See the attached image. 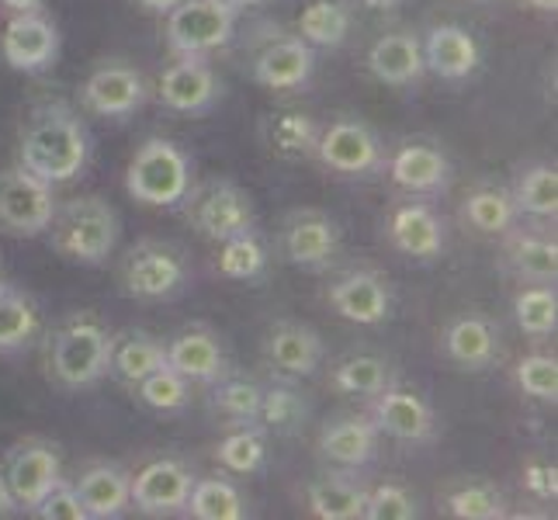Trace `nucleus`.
<instances>
[{
	"label": "nucleus",
	"mask_w": 558,
	"mask_h": 520,
	"mask_svg": "<svg viewBox=\"0 0 558 520\" xmlns=\"http://www.w3.org/2000/svg\"><path fill=\"white\" fill-rule=\"evenodd\" d=\"M90 149L87 125L66 105H46L32 114L17 146V160L46 184H66L87 170Z\"/></svg>",
	"instance_id": "1"
},
{
	"label": "nucleus",
	"mask_w": 558,
	"mask_h": 520,
	"mask_svg": "<svg viewBox=\"0 0 558 520\" xmlns=\"http://www.w3.org/2000/svg\"><path fill=\"white\" fill-rule=\"evenodd\" d=\"M340 229L323 211H299V216L284 226V254L299 267H323L337 254Z\"/></svg>",
	"instance_id": "18"
},
{
	"label": "nucleus",
	"mask_w": 558,
	"mask_h": 520,
	"mask_svg": "<svg viewBox=\"0 0 558 520\" xmlns=\"http://www.w3.org/2000/svg\"><path fill=\"white\" fill-rule=\"evenodd\" d=\"M357 4L372 8V11H389V8H396V4H399V0H357Z\"/></svg>",
	"instance_id": "52"
},
{
	"label": "nucleus",
	"mask_w": 558,
	"mask_h": 520,
	"mask_svg": "<svg viewBox=\"0 0 558 520\" xmlns=\"http://www.w3.org/2000/svg\"><path fill=\"white\" fill-rule=\"evenodd\" d=\"M517 385L537 402H555L558 399V361L548 354H527L517 364Z\"/></svg>",
	"instance_id": "43"
},
{
	"label": "nucleus",
	"mask_w": 558,
	"mask_h": 520,
	"mask_svg": "<svg viewBox=\"0 0 558 520\" xmlns=\"http://www.w3.org/2000/svg\"><path fill=\"white\" fill-rule=\"evenodd\" d=\"M364 517L368 520H416L420 507H416V496L407 486L385 483L364 496Z\"/></svg>",
	"instance_id": "44"
},
{
	"label": "nucleus",
	"mask_w": 558,
	"mask_h": 520,
	"mask_svg": "<svg viewBox=\"0 0 558 520\" xmlns=\"http://www.w3.org/2000/svg\"><path fill=\"white\" fill-rule=\"evenodd\" d=\"M229 8L233 11H243V8H257V4H264V0H226Z\"/></svg>",
	"instance_id": "54"
},
{
	"label": "nucleus",
	"mask_w": 558,
	"mask_h": 520,
	"mask_svg": "<svg viewBox=\"0 0 558 520\" xmlns=\"http://www.w3.org/2000/svg\"><path fill=\"white\" fill-rule=\"evenodd\" d=\"M469 4H478V0H469Z\"/></svg>",
	"instance_id": "55"
},
{
	"label": "nucleus",
	"mask_w": 558,
	"mask_h": 520,
	"mask_svg": "<svg viewBox=\"0 0 558 520\" xmlns=\"http://www.w3.org/2000/svg\"><path fill=\"white\" fill-rule=\"evenodd\" d=\"M513 319L527 337H551L558 330V295L555 285H531L513 299Z\"/></svg>",
	"instance_id": "34"
},
{
	"label": "nucleus",
	"mask_w": 558,
	"mask_h": 520,
	"mask_svg": "<svg viewBox=\"0 0 558 520\" xmlns=\"http://www.w3.org/2000/svg\"><path fill=\"white\" fill-rule=\"evenodd\" d=\"M38 334V305L32 295L0 285V354L22 351Z\"/></svg>",
	"instance_id": "30"
},
{
	"label": "nucleus",
	"mask_w": 558,
	"mask_h": 520,
	"mask_svg": "<svg viewBox=\"0 0 558 520\" xmlns=\"http://www.w3.org/2000/svg\"><path fill=\"white\" fill-rule=\"evenodd\" d=\"M264 437L257 431H233V434H226L219 440V465L229 469V472H236V475H250V472H257L264 465Z\"/></svg>",
	"instance_id": "41"
},
{
	"label": "nucleus",
	"mask_w": 558,
	"mask_h": 520,
	"mask_svg": "<svg viewBox=\"0 0 558 520\" xmlns=\"http://www.w3.org/2000/svg\"><path fill=\"white\" fill-rule=\"evenodd\" d=\"M368 66L378 76L381 84H392V87H407L413 81L423 76V49L413 35H381L378 43L368 49Z\"/></svg>",
	"instance_id": "26"
},
{
	"label": "nucleus",
	"mask_w": 558,
	"mask_h": 520,
	"mask_svg": "<svg viewBox=\"0 0 558 520\" xmlns=\"http://www.w3.org/2000/svg\"><path fill=\"white\" fill-rule=\"evenodd\" d=\"M46 233L52 237V250L63 261L98 267L114 254L122 222H119V211L105 198L84 195V198L66 202L63 208H56Z\"/></svg>",
	"instance_id": "3"
},
{
	"label": "nucleus",
	"mask_w": 558,
	"mask_h": 520,
	"mask_svg": "<svg viewBox=\"0 0 558 520\" xmlns=\"http://www.w3.org/2000/svg\"><path fill=\"white\" fill-rule=\"evenodd\" d=\"M129 198L149 208L181 205L191 191V160L187 153L170 140H146L125 170Z\"/></svg>",
	"instance_id": "4"
},
{
	"label": "nucleus",
	"mask_w": 558,
	"mask_h": 520,
	"mask_svg": "<svg viewBox=\"0 0 558 520\" xmlns=\"http://www.w3.org/2000/svg\"><path fill=\"white\" fill-rule=\"evenodd\" d=\"M35 517H43V520H87L84 507H81V496H76L73 486H66L63 479L56 483L38 504L32 507Z\"/></svg>",
	"instance_id": "47"
},
{
	"label": "nucleus",
	"mask_w": 558,
	"mask_h": 520,
	"mask_svg": "<svg viewBox=\"0 0 558 520\" xmlns=\"http://www.w3.org/2000/svg\"><path fill=\"white\" fill-rule=\"evenodd\" d=\"M216 267L222 278H233V281H254L264 275L267 267V250L254 233H240V237H229L219 243V257Z\"/></svg>",
	"instance_id": "38"
},
{
	"label": "nucleus",
	"mask_w": 558,
	"mask_h": 520,
	"mask_svg": "<svg viewBox=\"0 0 558 520\" xmlns=\"http://www.w3.org/2000/svg\"><path fill=\"white\" fill-rule=\"evenodd\" d=\"M420 49H423V66L434 70L437 76H445V81H461V76L475 73L478 60H483L478 43L458 25L430 28L427 43H423Z\"/></svg>",
	"instance_id": "20"
},
{
	"label": "nucleus",
	"mask_w": 558,
	"mask_h": 520,
	"mask_svg": "<svg viewBox=\"0 0 558 520\" xmlns=\"http://www.w3.org/2000/svg\"><path fill=\"white\" fill-rule=\"evenodd\" d=\"M181 4V0H136V8H143L146 14H170Z\"/></svg>",
	"instance_id": "50"
},
{
	"label": "nucleus",
	"mask_w": 558,
	"mask_h": 520,
	"mask_svg": "<svg viewBox=\"0 0 558 520\" xmlns=\"http://www.w3.org/2000/svg\"><path fill=\"white\" fill-rule=\"evenodd\" d=\"M448 170L451 167L445 160V153L423 143H407L389 160L392 181L402 191H410V195H434V191L448 184Z\"/></svg>",
	"instance_id": "24"
},
{
	"label": "nucleus",
	"mask_w": 558,
	"mask_h": 520,
	"mask_svg": "<svg viewBox=\"0 0 558 520\" xmlns=\"http://www.w3.org/2000/svg\"><path fill=\"white\" fill-rule=\"evenodd\" d=\"M316 157L333 173H343V178H361V173H372L381 167V146L375 140V132L364 122L340 119L330 129L319 132Z\"/></svg>",
	"instance_id": "10"
},
{
	"label": "nucleus",
	"mask_w": 558,
	"mask_h": 520,
	"mask_svg": "<svg viewBox=\"0 0 558 520\" xmlns=\"http://www.w3.org/2000/svg\"><path fill=\"white\" fill-rule=\"evenodd\" d=\"M81 94L87 111L101 114V119H125V114L140 111L146 101V76L132 66L108 63L87 76Z\"/></svg>",
	"instance_id": "13"
},
{
	"label": "nucleus",
	"mask_w": 558,
	"mask_h": 520,
	"mask_svg": "<svg viewBox=\"0 0 558 520\" xmlns=\"http://www.w3.org/2000/svg\"><path fill=\"white\" fill-rule=\"evenodd\" d=\"M132 475L119 465H94L73 483L76 496H81V507L94 520H108V517H122L132 507Z\"/></svg>",
	"instance_id": "23"
},
{
	"label": "nucleus",
	"mask_w": 558,
	"mask_h": 520,
	"mask_svg": "<svg viewBox=\"0 0 558 520\" xmlns=\"http://www.w3.org/2000/svg\"><path fill=\"white\" fill-rule=\"evenodd\" d=\"M60 56V32L49 17L38 14H11L0 32V60L17 73H43Z\"/></svg>",
	"instance_id": "9"
},
{
	"label": "nucleus",
	"mask_w": 558,
	"mask_h": 520,
	"mask_svg": "<svg viewBox=\"0 0 558 520\" xmlns=\"http://www.w3.org/2000/svg\"><path fill=\"white\" fill-rule=\"evenodd\" d=\"M136 396L143 407L157 410V413H181L191 402V382L184 375H178L170 364H163V368L136 382Z\"/></svg>",
	"instance_id": "39"
},
{
	"label": "nucleus",
	"mask_w": 558,
	"mask_h": 520,
	"mask_svg": "<svg viewBox=\"0 0 558 520\" xmlns=\"http://www.w3.org/2000/svg\"><path fill=\"white\" fill-rule=\"evenodd\" d=\"M260 399H264V389H257L254 382H219L216 385V396H211V402H216V410H222L226 416L233 420H257L260 416Z\"/></svg>",
	"instance_id": "45"
},
{
	"label": "nucleus",
	"mask_w": 558,
	"mask_h": 520,
	"mask_svg": "<svg viewBox=\"0 0 558 520\" xmlns=\"http://www.w3.org/2000/svg\"><path fill=\"white\" fill-rule=\"evenodd\" d=\"M517 205L510 198V191H499V188H478L469 195L465 202V219L472 229L478 233H507V229L517 222Z\"/></svg>",
	"instance_id": "36"
},
{
	"label": "nucleus",
	"mask_w": 558,
	"mask_h": 520,
	"mask_svg": "<svg viewBox=\"0 0 558 520\" xmlns=\"http://www.w3.org/2000/svg\"><path fill=\"white\" fill-rule=\"evenodd\" d=\"M333 385L343 396H378L389 385V364L375 354H354L333 368Z\"/></svg>",
	"instance_id": "40"
},
{
	"label": "nucleus",
	"mask_w": 558,
	"mask_h": 520,
	"mask_svg": "<svg viewBox=\"0 0 558 520\" xmlns=\"http://www.w3.org/2000/svg\"><path fill=\"white\" fill-rule=\"evenodd\" d=\"M111 347L114 334L94 316V313H76L63 319L49 337V375L63 389H87L98 385L111 372Z\"/></svg>",
	"instance_id": "2"
},
{
	"label": "nucleus",
	"mask_w": 558,
	"mask_h": 520,
	"mask_svg": "<svg viewBox=\"0 0 558 520\" xmlns=\"http://www.w3.org/2000/svg\"><path fill=\"white\" fill-rule=\"evenodd\" d=\"M167 364L187 382H219L226 372V354L216 334L195 326L167 343Z\"/></svg>",
	"instance_id": "22"
},
{
	"label": "nucleus",
	"mask_w": 558,
	"mask_h": 520,
	"mask_svg": "<svg viewBox=\"0 0 558 520\" xmlns=\"http://www.w3.org/2000/svg\"><path fill=\"white\" fill-rule=\"evenodd\" d=\"M236 14L226 0H181L167 14V46L178 56H205L222 49L236 32Z\"/></svg>",
	"instance_id": "7"
},
{
	"label": "nucleus",
	"mask_w": 558,
	"mask_h": 520,
	"mask_svg": "<svg viewBox=\"0 0 558 520\" xmlns=\"http://www.w3.org/2000/svg\"><path fill=\"white\" fill-rule=\"evenodd\" d=\"M330 305L340 319L357 326H378L389 319L392 310L389 281L375 271H351L337 278V285L330 288Z\"/></svg>",
	"instance_id": "15"
},
{
	"label": "nucleus",
	"mask_w": 558,
	"mask_h": 520,
	"mask_svg": "<svg viewBox=\"0 0 558 520\" xmlns=\"http://www.w3.org/2000/svg\"><path fill=\"white\" fill-rule=\"evenodd\" d=\"M167 364V343H160L149 334H125L114 337L111 347V375H119L122 382L136 385L146 375H153L157 368Z\"/></svg>",
	"instance_id": "29"
},
{
	"label": "nucleus",
	"mask_w": 558,
	"mask_h": 520,
	"mask_svg": "<svg viewBox=\"0 0 558 520\" xmlns=\"http://www.w3.org/2000/svg\"><path fill=\"white\" fill-rule=\"evenodd\" d=\"M267 361L275 364L278 372L305 378L319 368L323 361V340L310 326L299 323H281L278 330H271L267 337Z\"/></svg>",
	"instance_id": "25"
},
{
	"label": "nucleus",
	"mask_w": 558,
	"mask_h": 520,
	"mask_svg": "<svg viewBox=\"0 0 558 520\" xmlns=\"http://www.w3.org/2000/svg\"><path fill=\"white\" fill-rule=\"evenodd\" d=\"M378 427L368 416H340L319 434V455L340 469H361L375 458Z\"/></svg>",
	"instance_id": "21"
},
{
	"label": "nucleus",
	"mask_w": 558,
	"mask_h": 520,
	"mask_svg": "<svg viewBox=\"0 0 558 520\" xmlns=\"http://www.w3.org/2000/svg\"><path fill=\"white\" fill-rule=\"evenodd\" d=\"M527 4H531L534 11H545V14H555V8H558V0H527Z\"/></svg>",
	"instance_id": "53"
},
{
	"label": "nucleus",
	"mask_w": 558,
	"mask_h": 520,
	"mask_svg": "<svg viewBox=\"0 0 558 520\" xmlns=\"http://www.w3.org/2000/svg\"><path fill=\"white\" fill-rule=\"evenodd\" d=\"M187 261L178 246L160 240H143L122 261V288L129 299L140 302H163L184 292L187 285Z\"/></svg>",
	"instance_id": "6"
},
{
	"label": "nucleus",
	"mask_w": 558,
	"mask_h": 520,
	"mask_svg": "<svg viewBox=\"0 0 558 520\" xmlns=\"http://www.w3.org/2000/svg\"><path fill=\"white\" fill-rule=\"evenodd\" d=\"M510 198H513L517 211H524V216H531V219H555V211H558V170L548 164L531 167Z\"/></svg>",
	"instance_id": "35"
},
{
	"label": "nucleus",
	"mask_w": 558,
	"mask_h": 520,
	"mask_svg": "<svg viewBox=\"0 0 558 520\" xmlns=\"http://www.w3.org/2000/svg\"><path fill=\"white\" fill-rule=\"evenodd\" d=\"M364 489H357L348 479H337V475H326L316 479L305 493L310 499V510L323 520H361L364 517Z\"/></svg>",
	"instance_id": "31"
},
{
	"label": "nucleus",
	"mask_w": 558,
	"mask_h": 520,
	"mask_svg": "<svg viewBox=\"0 0 558 520\" xmlns=\"http://www.w3.org/2000/svg\"><path fill=\"white\" fill-rule=\"evenodd\" d=\"M313 66L316 56L310 43H302V38H281V43H271L257 56L254 81L267 90H292L310 81Z\"/></svg>",
	"instance_id": "17"
},
{
	"label": "nucleus",
	"mask_w": 558,
	"mask_h": 520,
	"mask_svg": "<svg viewBox=\"0 0 558 520\" xmlns=\"http://www.w3.org/2000/svg\"><path fill=\"white\" fill-rule=\"evenodd\" d=\"M191 486H195V475L187 472V465H181L174 458H157L132 475L129 496L140 513L163 517L187 507Z\"/></svg>",
	"instance_id": "11"
},
{
	"label": "nucleus",
	"mask_w": 558,
	"mask_h": 520,
	"mask_svg": "<svg viewBox=\"0 0 558 520\" xmlns=\"http://www.w3.org/2000/svg\"><path fill=\"white\" fill-rule=\"evenodd\" d=\"M448 513L458 520H496L504 517V496L486 483H469L448 493Z\"/></svg>",
	"instance_id": "42"
},
{
	"label": "nucleus",
	"mask_w": 558,
	"mask_h": 520,
	"mask_svg": "<svg viewBox=\"0 0 558 520\" xmlns=\"http://www.w3.org/2000/svg\"><path fill=\"white\" fill-rule=\"evenodd\" d=\"M302 416H305V402L299 399V392H292V389H267L264 392L257 420H264L267 427L288 431V427H295Z\"/></svg>",
	"instance_id": "46"
},
{
	"label": "nucleus",
	"mask_w": 558,
	"mask_h": 520,
	"mask_svg": "<svg viewBox=\"0 0 558 520\" xmlns=\"http://www.w3.org/2000/svg\"><path fill=\"white\" fill-rule=\"evenodd\" d=\"M372 423L378 427V434H389L396 440H427L434 434V410L423 402L416 392L407 389H385L375 396V410H372Z\"/></svg>",
	"instance_id": "16"
},
{
	"label": "nucleus",
	"mask_w": 558,
	"mask_h": 520,
	"mask_svg": "<svg viewBox=\"0 0 558 520\" xmlns=\"http://www.w3.org/2000/svg\"><path fill=\"white\" fill-rule=\"evenodd\" d=\"M184 510L198 520H243L246 517V504L240 489L233 483H226V479H195Z\"/></svg>",
	"instance_id": "33"
},
{
	"label": "nucleus",
	"mask_w": 558,
	"mask_h": 520,
	"mask_svg": "<svg viewBox=\"0 0 558 520\" xmlns=\"http://www.w3.org/2000/svg\"><path fill=\"white\" fill-rule=\"evenodd\" d=\"M187 222L198 237L222 243L229 237L254 233V198L233 181H205L202 188L187 191Z\"/></svg>",
	"instance_id": "5"
},
{
	"label": "nucleus",
	"mask_w": 558,
	"mask_h": 520,
	"mask_svg": "<svg viewBox=\"0 0 558 520\" xmlns=\"http://www.w3.org/2000/svg\"><path fill=\"white\" fill-rule=\"evenodd\" d=\"M389 237L396 250L416 261H434L445 250V226H440L437 211L427 205H399L389 219Z\"/></svg>",
	"instance_id": "19"
},
{
	"label": "nucleus",
	"mask_w": 558,
	"mask_h": 520,
	"mask_svg": "<svg viewBox=\"0 0 558 520\" xmlns=\"http://www.w3.org/2000/svg\"><path fill=\"white\" fill-rule=\"evenodd\" d=\"M524 486L531 496L548 504V499L558 496V469L551 465V461H531V465L524 469Z\"/></svg>",
	"instance_id": "48"
},
{
	"label": "nucleus",
	"mask_w": 558,
	"mask_h": 520,
	"mask_svg": "<svg viewBox=\"0 0 558 520\" xmlns=\"http://www.w3.org/2000/svg\"><path fill=\"white\" fill-rule=\"evenodd\" d=\"M56 211L52 184L28 173L22 164L0 173V233L8 237H43Z\"/></svg>",
	"instance_id": "8"
},
{
	"label": "nucleus",
	"mask_w": 558,
	"mask_h": 520,
	"mask_svg": "<svg viewBox=\"0 0 558 520\" xmlns=\"http://www.w3.org/2000/svg\"><path fill=\"white\" fill-rule=\"evenodd\" d=\"M0 8L8 14H38L46 8V0H0Z\"/></svg>",
	"instance_id": "49"
},
{
	"label": "nucleus",
	"mask_w": 558,
	"mask_h": 520,
	"mask_svg": "<svg viewBox=\"0 0 558 520\" xmlns=\"http://www.w3.org/2000/svg\"><path fill=\"white\" fill-rule=\"evenodd\" d=\"M17 504H14V496H11V489H8V483H4V475H0V517L4 513H11Z\"/></svg>",
	"instance_id": "51"
},
{
	"label": "nucleus",
	"mask_w": 558,
	"mask_h": 520,
	"mask_svg": "<svg viewBox=\"0 0 558 520\" xmlns=\"http://www.w3.org/2000/svg\"><path fill=\"white\" fill-rule=\"evenodd\" d=\"M319 129L310 114L302 111H281L267 122V143L278 149L281 157H316Z\"/></svg>",
	"instance_id": "37"
},
{
	"label": "nucleus",
	"mask_w": 558,
	"mask_h": 520,
	"mask_svg": "<svg viewBox=\"0 0 558 520\" xmlns=\"http://www.w3.org/2000/svg\"><path fill=\"white\" fill-rule=\"evenodd\" d=\"M0 475H4L14 504L32 510L38 499L60 483L63 465H60V455H56L52 445H46V440H28V445H17L8 455V465Z\"/></svg>",
	"instance_id": "12"
},
{
	"label": "nucleus",
	"mask_w": 558,
	"mask_h": 520,
	"mask_svg": "<svg viewBox=\"0 0 558 520\" xmlns=\"http://www.w3.org/2000/svg\"><path fill=\"white\" fill-rule=\"evenodd\" d=\"M510 271L527 285H555L558 275V243L542 233H517L507 243Z\"/></svg>",
	"instance_id": "28"
},
{
	"label": "nucleus",
	"mask_w": 558,
	"mask_h": 520,
	"mask_svg": "<svg viewBox=\"0 0 558 520\" xmlns=\"http://www.w3.org/2000/svg\"><path fill=\"white\" fill-rule=\"evenodd\" d=\"M219 76L211 73V66L202 56H181V60L163 70L157 94L163 108L181 111V114H202L219 101Z\"/></svg>",
	"instance_id": "14"
},
{
	"label": "nucleus",
	"mask_w": 558,
	"mask_h": 520,
	"mask_svg": "<svg viewBox=\"0 0 558 520\" xmlns=\"http://www.w3.org/2000/svg\"><path fill=\"white\" fill-rule=\"evenodd\" d=\"M445 351L454 364L483 372L496 361V334L483 316H458L445 334Z\"/></svg>",
	"instance_id": "27"
},
{
	"label": "nucleus",
	"mask_w": 558,
	"mask_h": 520,
	"mask_svg": "<svg viewBox=\"0 0 558 520\" xmlns=\"http://www.w3.org/2000/svg\"><path fill=\"white\" fill-rule=\"evenodd\" d=\"M351 32V14L337 0H313L299 14V38L319 49H337Z\"/></svg>",
	"instance_id": "32"
}]
</instances>
